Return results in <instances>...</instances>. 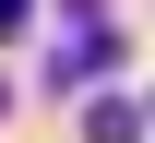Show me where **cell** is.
<instances>
[{
	"label": "cell",
	"mask_w": 155,
	"mask_h": 143,
	"mask_svg": "<svg viewBox=\"0 0 155 143\" xmlns=\"http://www.w3.org/2000/svg\"><path fill=\"white\" fill-rule=\"evenodd\" d=\"M143 119H131V107H119V96H96V107H84V143H131Z\"/></svg>",
	"instance_id": "cell-1"
},
{
	"label": "cell",
	"mask_w": 155,
	"mask_h": 143,
	"mask_svg": "<svg viewBox=\"0 0 155 143\" xmlns=\"http://www.w3.org/2000/svg\"><path fill=\"white\" fill-rule=\"evenodd\" d=\"M24 24H36V0H0V36H24Z\"/></svg>",
	"instance_id": "cell-2"
}]
</instances>
